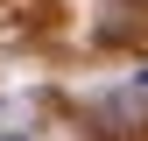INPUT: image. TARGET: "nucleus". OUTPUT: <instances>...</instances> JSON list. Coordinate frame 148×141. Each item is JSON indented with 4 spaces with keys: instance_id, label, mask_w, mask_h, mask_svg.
<instances>
[{
    "instance_id": "f257e3e1",
    "label": "nucleus",
    "mask_w": 148,
    "mask_h": 141,
    "mask_svg": "<svg viewBox=\"0 0 148 141\" xmlns=\"http://www.w3.org/2000/svg\"><path fill=\"white\" fill-rule=\"evenodd\" d=\"M0 141H28V134H0Z\"/></svg>"
}]
</instances>
